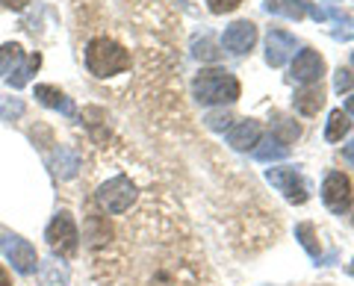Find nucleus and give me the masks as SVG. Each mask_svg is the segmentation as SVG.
<instances>
[{"mask_svg": "<svg viewBox=\"0 0 354 286\" xmlns=\"http://www.w3.org/2000/svg\"><path fill=\"white\" fill-rule=\"evenodd\" d=\"M295 48H298L295 36H290V32H283V30H269V36H266V62H269L272 68H281V65L290 62Z\"/></svg>", "mask_w": 354, "mask_h": 286, "instance_id": "obj_8", "label": "nucleus"}, {"mask_svg": "<svg viewBox=\"0 0 354 286\" xmlns=\"http://www.w3.org/2000/svg\"><path fill=\"white\" fill-rule=\"evenodd\" d=\"M24 59V50L15 41H6V45H0V77L3 74H12L15 65Z\"/></svg>", "mask_w": 354, "mask_h": 286, "instance_id": "obj_21", "label": "nucleus"}, {"mask_svg": "<svg viewBox=\"0 0 354 286\" xmlns=\"http://www.w3.org/2000/svg\"><path fill=\"white\" fill-rule=\"evenodd\" d=\"M36 97H39V104H44L48 109H57V113L62 115H74V101L65 92H59L57 86H36Z\"/></svg>", "mask_w": 354, "mask_h": 286, "instance_id": "obj_14", "label": "nucleus"}, {"mask_svg": "<svg viewBox=\"0 0 354 286\" xmlns=\"http://www.w3.org/2000/svg\"><path fill=\"white\" fill-rule=\"evenodd\" d=\"M50 166H53V174H57V178L71 180L74 174L80 171V153H77L74 148H68V145H59L57 151H53Z\"/></svg>", "mask_w": 354, "mask_h": 286, "instance_id": "obj_12", "label": "nucleus"}, {"mask_svg": "<svg viewBox=\"0 0 354 286\" xmlns=\"http://www.w3.org/2000/svg\"><path fill=\"white\" fill-rule=\"evenodd\" d=\"M177 3H183V0H177Z\"/></svg>", "mask_w": 354, "mask_h": 286, "instance_id": "obj_33", "label": "nucleus"}, {"mask_svg": "<svg viewBox=\"0 0 354 286\" xmlns=\"http://www.w3.org/2000/svg\"><path fill=\"white\" fill-rule=\"evenodd\" d=\"M204 121H207V127H209V130H227L234 118H230L227 113H209Z\"/></svg>", "mask_w": 354, "mask_h": 286, "instance_id": "obj_27", "label": "nucleus"}, {"mask_svg": "<svg viewBox=\"0 0 354 286\" xmlns=\"http://www.w3.org/2000/svg\"><path fill=\"white\" fill-rule=\"evenodd\" d=\"M334 89L342 95V92H354V74L348 68H337L334 74Z\"/></svg>", "mask_w": 354, "mask_h": 286, "instance_id": "obj_25", "label": "nucleus"}, {"mask_svg": "<svg viewBox=\"0 0 354 286\" xmlns=\"http://www.w3.org/2000/svg\"><path fill=\"white\" fill-rule=\"evenodd\" d=\"M239 3H242V0H207V9L213 15H225V12H234Z\"/></svg>", "mask_w": 354, "mask_h": 286, "instance_id": "obj_26", "label": "nucleus"}, {"mask_svg": "<svg viewBox=\"0 0 354 286\" xmlns=\"http://www.w3.org/2000/svg\"><path fill=\"white\" fill-rule=\"evenodd\" d=\"M322 201H325L328 210L337 213V216L351 210V204H354V186H351V180L342 171H330L328 178H325V183H322Z\"/></svg>", "mask_w": 354, "mask_h": 286, "instance_id": "obj_6", "label": "nucleus"}, {"mask_svg": "<svg viewBox=\"0 0 354 286\" xmlns=\"http://www.w3.org/2000/svg\"><path fill=\"white\" fill-rule=\"evenodd\" d=\"M254 157H257L260 162H274V160H286L290 157V145L286 142H281L274 133H269L266 139H260L257 145H254Z\"/></svg>", "mask_w": 354, "mask_h": 286, "instance_id": "obj_15", "label": "nucleus"}, {"mask_svg": "<svg viewBox=\"0 0 354 286\" xmlns=\"http://www.w3.org/2000/svg\"><path fill=\"white\" fill-rule=\"evenodd\" d=\"M192 53H195L198 59H204V62H218V57H221L209 39H198L195 45H192Z\"/></svg>", "mask_w": 354, "mask_h": 286, "instance_id": "obj_23", "label": "nucleus"}, {"mask_svg": "<svg viewBox=\"0 0 354 286\" xmlns=\"http://www.w3.org/2000/svg\"><path fill=\"white\" fill-rule=\"evenodd\" d=\"M192 95L201 106L234 104L239 97V80L227 68H204L192 80Z\"/></svg>", "mask_w": 354, "mask_h": 286, "instance_id": "obj_1", "label": "nucleus"}, {"mask_svg": "<svg viewBox=\"0 0 354 286\" xmlns=\"http://www.w3.org/2000/svg\"><path fill=\"white\" fill-rule=\"evenodd\" d=\"M260 142V124L254 118H242L236 124L227 127V145L234 151H254V145Z\"/></svg>", "mask_w": 354, "mask_h": 286, "instance_id": "obj_11", "label": "nucleus"}, {"mask_svg": "<svg viewBox=\"0 0 354 286\" xmlns=\"http://www.w3.org/2000/svg\"><path fill=\"white\" fill-rule=\"evenodd\" d=\"M342 157H346L348 162H354V142H348V145L342 148Z\"/></svg>", "mask_w": 354, "mask_h": 286, "instance_id": "obj_28", "label": "nucleus"}, {"mask_svg": "<svg viewBox=\"0 0 354 286\" xmlns=\"http://www.w3.org/2000/svg\"><path fill=\"white\" fill-rule=\"evenodd\" d=\"M298 133H301V130H298V124H290L286 118H281V115H278V121H274V136H278L281 142H286V145H290L292 139H298Z\"/></svg>", "mask_w": 354, "mask_h": 286, "instance_id": "obj_24", "label": "nucleus"}, {"mask_svg": "<svg viewBox=\"0 0 354 286\" xmlns=\"http://www.w3.org/2000/svg\"><path fill=\"white\" fill-rule=\"evenodd\" d=\"M295 109L301 115H316L319 109H322V104H325V89H322V83H310V86H304L301 92L295 95Z\"/></svg>", "mask_w": 354, "mask_h": 286, "instance_id": "obj_13", "label": "nucleus"}, {"mask_svg": "<svg viewBox=\"0 0 354 286\" xmlns=\"http://www.w3.org/2000/svg\"><path fill=\"white\" fill-rule=\"evenodd\" d=\"M351 222H354V216H351Z\"/></svg>", "mask_w": 354, "mask_h": 286, "instance_id": "obj_34", "label": "nucleus"}, {"mask_svg": "<svg viewBox=\"0 0 354 286\" xmlns=\"http://www.w3.org/2000/svg\"><path fill=\"white\" fill-rule=\"evenodd\" d=\"M39 65H41V57L39 53H30V57L24 59V65L9 74V86H12V89H24V86L32 80V74L39 71Z\"/></svg>", "mask_w": 354, "mask_h": 286, "instance_id": "obj_19", "label": "nucleus"}, {"mask_svg": "<svg viewBox=\"0 0 354 286\" xmlns=\"http://www.w3.org/2000/svg\"><path fill=\"white\" fill-rule=\"evenodd\" d=\"M0 251H3V257L12 263V269L18 274H32L39 269L36 248H32L27 239H21L18 233H3L0 236Z\"/></svg>", "mask_w": 354, "mask_h": 286, "instance_id": "obj_5", "label": "nucleus"}, {"mask_svg": "<svg viewBox=\"0 0 354 286\" xmlns=\"http://www.w3.org/2000/svg\"><path fill=\"white\" fill-rule=\"evenodd\" d=\"M295 236H298V242L304 245V251H307L310 257H313L316 263H322V248H319V242H316V230H313V225H310V222L298 225V227H295Z\"/></svg>", "mask_w": 354, "mask_h": 286, "instance_id": "obj_20", "label": "nucleus"}, {"mask_svg": "<svg viewBox=\"0 0 354 286\" xmlns=\"http://www.w3.org/2000/svg\"><path fill=\"white\" fill-rule=\"evenodd\" d=\"M346 115H354V95H351L348 101H346Z\"/></svg>", "mask_w": 354, "mask_h": 286, "instance_id": "obj_30", "label": "nucleus"}, {"mask_svg": "<svg viewBox=\"0 0 354 286\" xmlns=\"http://www.w3.org/2000/svg\"><path fill=\"white\" fill-rule=\"evenodd\" d=\"M348 130H351L348 115L342 113V109H334V113L328 115V124H325V139L328 142H342L348 136Z\"/></svg>", "mask_w": 354, "mask_h": 286, "instance_id": "obj_18", "label": "nucleus"}, {"mask_svg": "<svg viewBox=\"0 0 354 286\" xmlns=\"http://www.w3.org/2000/svg\"><path fill=\"white\" fill-rule=\"evenodd\" d=\"M24 113V101L21 97H0V121H12Z\"/></svg>", "mask_w": 354, "mask_h": 286, "instance_id": "obj_22", "label": "nucleus"}, {"mask_svg": "<svg viewBox=\"0 0 354 286\" xmlns=\"http://www.w3.org/2000/svg\"><path fill=\"white\" fill-rule=\"evenodd\" d=\"M351 62H354V53H351Z\"/></svg>", "mask_w": 354, "mask_h": 286, "instance_id": "obj_32", "label": "nucleus"}, {"mask_svg": "<svg viewBox=\"0 0 354 286\" xmlns=\"http://www.w3.org/2000/svg\"><path fill=\"white\" fill-rule=\"evenodd\" d=\"M266 9L272 15H281V18H290V21H301L310 12V3L307 0H266Z\"/></svg>", "mask_w": 354, "mask_h": 286, "instance_id": "obj_16", "label": "nucleus"}, {"mask_svg": "<svg viewBox=\"0 0 354 286\" xmlns=\"http://www.w3.org/2000/svg\"><path fill=\"white\" fill-rule=\"evenodd\" d=\"M322 74H325V59L319 57L316 50H301L295 57V62H292V80L295 83H304V86L319 83Z\"/></svg>", "mask_w": 354, "mask_h": 286, "instance_id": "obj_10", "label": "nucleus"}, {"mask_svg": "<svg viewBox=\"0 0 354 286\" xmlns=\"http://www.w3.org/2000/svg\"><path fill=\"white\" fill-rule=\"evenodd\" d=\"M348 274H351V278H354V260L348 263Z\"/></svg>", "mask_w": 354, "mask_h": 286, "instance_id": "obj_31", "label": "nucleus"}, {"mask_svg": "<svg viewBox=\"0 0 354 286\" xmlns=\"http://www.w3.org/2000/svg\"><path fill=\"white\" fill-rule=\"evenodd\" d=\"M68 283V269L59 266L57 260L39 263V286H65Z\"/></svg>", "mask_w": 354, "mask_h": 286, "instance_id": "obj_17", "label": "nucleus"}, {"mask_svg": "<svg viewBox=\"0 0 354 286\" xmlns=\"http://www.w3.org/2000/svg\"><path fill=\"white\" fill-rule=\"evenodd\" d=\"M0 286H12V278H9V271L0 266Z\"/></svg>", "mask_w": 354, "mask_h": 286, "instance_id": "obj_29", "label": "nucleus"}, {"mask_svg": "<svg viewBox=\"0 0 354 286\" xmlns=\"http://www.w3.org/2000/svg\"><path fill=\"white\" fill-rule=\"evenodd\" d=\"M133 201H136V186H133V180L124 178V174H118V178L106 180L101 189H97V204H101L109 216L127 213Z\"/></svg>", "mask_w": 354, "mask_h": 286, "instance_id": "obj_4", "label": "nucleus"}, {"mask_svg": "<svg viewBox=\"0 0 354 286\" xmlns=\"http://www.w3.org/2000/svg\"><path fill=\"white\" fill-rule=\"evenodd\" d=\"M266 180H269L290 204H307L310 189H307L304 178L295 169H269L266 171Z\"/></svg>", "mask_w": 354, "mask_h": 286, "instance_id": "obj_7", "label": "nucleus"}, {"mask_svg": "<svg viewBox=\"0 0 354 286\" xmlns=\"http://www.w3.org/2000/svg\"><path fill=\"white\" fill-rule=\"evenodd\" d=\"M254 41H257V24L254 21H236V24H230L225 30L221 45L234 53V57H242V53H248L254 48Z\"/></svg>", "mask_w": 354, "mask_h": 286, "instance_id": "obj_9", "label": "nucleus"}, {"mask_svg": "<svg viewBox=\"0 0 354 286\" xmlns=\"http://www.w3.org/2000/svg\"><path fill=\"white\" fill-rule=\"evenodd\" d=\"M86 68L92 71L95 77H115L121 71L130 68V53L118 45V41L106 39V36H97L86 45Z\"/></svg>", "mask_w": 354, "mask_h": 286, "instance_id": "obj_2", "label": "nucleus"}, {"mask_svg": "<svg viewBox=\"0 0 354 286\" xmlns=\"http://www.w3.org/2000/svg\"><path fill=\"white\" fill-rule=\"evenodd\" d=\"M44 239H48L53 254L74 257L77 245H80V233H77V225H74L71 213H57L53 216V222L48 225V230H44Z\"/></svg>", "mask_w": 354, "mask_h": 286, "instance_id": "obj_3", "label": "nucleus"}]
</instances>
